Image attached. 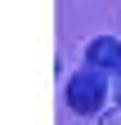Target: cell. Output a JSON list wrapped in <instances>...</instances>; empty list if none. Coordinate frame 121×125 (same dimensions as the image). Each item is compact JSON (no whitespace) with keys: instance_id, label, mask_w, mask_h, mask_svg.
<instances>
[{"instance_id":"2","label":"cell","mask_w":121,"mask_h":125,"mask_svg":"<svg viewBox=\"0 0 121 125\" xmlns=\"http://www.w3.org/2000/svg\"><path fill=\"white\" fill-rule=\"evenodd\" d=\"M85 67L117 76V72H121V40H117V36H94V40L85 45Z\"/></svg>"},{"instance_id":"1","label":"cell","mask_w":121,"mask_h":125,"mask_svg":"<svg viewBox=\"0 0 121 125\" xmlns=\"http://www.w3.org/2000/svg\"><path fill=\"white\" fill-rule=\"evenodd\" d=\"M63 98H67V107L76 116H103L108 112V98H112V76L108 72H94V67H81L67 81Z\"/></svg>"},{"instance_id":"3","label":"cell","mask_w":121,"mask_h":125,"mask_svg":"<svg viewBox=\"0 0 121 125\" xmlns=\"http://www.w3.org/2000/svg\"><path fill=\"white\" fill-rule=\"evenodd\" d=\"M99 125H121V107H108V112L99 116Z\"/></svg>"},{"instance_id":"4","label":"cell","mask_w":121,"mask_h":125,"mask_svg":"<svg viewBox=\"0 0 121 125\" xmlns=\"http://www.w3.org/2000/svg\"><path fill=\"white\" fill-rule=\"evenodd\" d=\"M112 98H117V107H121V72L112 76Z\"/></svg>"}]
</instances>
